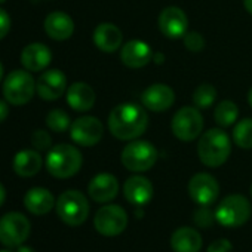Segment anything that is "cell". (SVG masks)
Returning a JSON list of instances; mask_svg holds the SVG:
<instances>
[{"label": "cell", "mask_w": 252, "mask_h": 252, "mask_svg": "<svg viewBox=\"0 0 252 252\" xmlns=\"http://www.w3.org/2000/svg\"><path fill=\"white\" fill-rule=\"evenodd\" d=\"M0 252H8V251H0Z\"/></svg>", "instance_id": "obj_44"}, {"label": "cell", "mask_w": 252, "mask_h": 252, "mask_svg": "<svg viewBox=\"0 0 252 252\" xmlns=\"http://www.w3.org/2000/svg\"><path fill=\"white\" fill-rule=\"evenodd\" d=\"M143 105L156 113H162L169 110L175 102V94L171 86L165 83H155L150 85L141 95Z\"/></svg>", "instance_id": "obj_15"}, {"label": "cell", "mask_w": 252, "mask_h": 252, "mask_svg": "<svg viewBox=\"0 0 252 252\" xmlns=\"http://www.w3.org/2000/svg\"><path fill=\"white\" fill-rule=\"evenodd\" d=\"M203 116L197 107H181L172 117L171 129L175 138L180 141L189 143L202 135L203 131Z\"/></svg>", "instance_id": "obj_7"}, {"label": "cell", "mask_w": 252, "mask_h": 252, "mask_svg": "<svg viewBox=\"0 0 252 252\" xmlns=\"http://www.w3.org/2000/svg\"><path fill=\"white\" fill-rule=\"evenodd\" d=\"M231 153V141L221 128H212L203 132L197 143L199 160L208 168L224 165Z\"/></svg>", "instance_id": "obj_2"}, {"label": "cell", "mask_w": 252, "mask_h": 252, "mask_svg": "<svg viewBox=\"0 0 252 252\" xmlns=\"http://www.w3.org/2000/svg\"><path fill=\"white\" fill-rule=\"evenodd\" d=\"M46 126L57 134H63L70 128V116L61 108H54L46 116Z\"/></svg>", "instance_id": "obj_29"}, {"label": "cell", "mask_w": 252, "mask_h": 252, "mask_svg": "<svg viewBox=\"0 0 252 252\" xmlns=\"http://www.w3.org/2000/svg\"><path fill=\"white\" fill-rule=\"evenodd\" d=\"M183 42L190 52H200L205 48V37L199 32H187L183 37Z\"/></svg>", "instance_id": "obj_30"}, {"label": "cell", "mask_w": 252, "mask_h": 252, "mask_svg": "<svg viewBox=\"0 0 252 252\" xmlns=\"http://www.w3.org/2000/svg\"><path fill=\"white\" fill-rule=\"evenodd\" d=\"M43 29L52 40L63 42V40H67L73 36L74 21L71 20V17L68 14L61 12V11H55V12H51L45 18Z\"/></svg>", "instance_id": "obj_20"}, {"label": "cell", "mask_w": 252, "mask_h": 252, "mask_svg": "<svg viewBox=\"0 0 252 252\" xmlns=\"http://www.w3.org/2000/svg\"><path fill=\"white\" fill-rule=\"evenodd\" d=\"M95 91L85 82H76L67 88V104L74 111H89L95 105Z\"/></svg>", "instance_id": "obj_22"}, {"label": "cell", "mask_w": 252, "mask_h": 252, "mask_svg": "<svg viewBox=\"0 0 252 252\" xmlns=\"http://www.w3.org/2000/svg\"><path fill=\"white\" fill-rule=\"evenodd\" d=\"M237 117H239V107L236 105V102L230 99H224L217 104L214 111V119L221 128H228V126L234 125Z\"/></svg>", "instance_id": "obj_26"}, {"label": "cell", "mask_w": 252, "mask_h": 252, "mask_svg": "<svg viewBox=\"0 0 252 252\" xmlns=\"http://www.w3.org/2000/svg\"><path fill=\"white\" fill-rule=\"evenodd\" d=\"M32 231L29 218L20 212H8L0 218V243L14 248L23 245Z\"/></svg>", "instance_id": "obj_9"}, {"label": "cell", "mask_w": 252, "mask_h": 252, "mask_svg": "<svg viewBox=\"0 0 252 252\" xmlns=\"http://www.w3.org/2000/svg\"><path fill=\"white\" fill-rule=\"evenodd\" d=\"M248 104H249L251 108H252V88H251L249 92H248Z\"/></svg>", "instance_id": "obj_40"}, {"label": "cell", "mask_w": 252, "mask_h": 252, "mask_svg": "<svg viewBox=\"0 0 252 252\" xmlns=\"http://www.w3.org/2000/svg\"><path fill=\"white\" fill-rule=\"evenodd\" d=\"M153 58H155V61L158 60V64H162V63H163V58H165V57H163V54L158 52L156 55H153Z\"/></svg>", "instance_id": "obj_39"}, {"label": "cell", "mask_w": 252, "mask_h": 252, "mask_svg": "<svg viewBox=\"0 0 252 252\" xmlns=\"http://www.w3.org/2000/svg\"><path fill=\"white\" fill-rule=\"evenodd\" d=\"M36 91L42 99L55 101L67 91V77L58 68L46 70L39 76L36 82Z\"/></svg>", "instance_id": "obj_14"}, {"label": "cell", "mask_w": 252, "mask_h": 252, "mask_svg": "<svg viewBox=\"0 0 252 252\" xmlns=\"http://www.w3.org/2000/svg\"><path fill=\"white\" fill-rule=\"evenodd\" d=\"M123 194L131 205L144 206L153 199L155 189L149 178L143 175H132L123 184Z\"/></svg>", "instance_id": "obj_16"}, {"label": "cell", "mask_w": 252, "mask_h": 252, "mask_svg": "<svg viewBox=\"0 0 252 252\" xmlns=\"http://www.w3.org/2000/svg\"><path fill=\"white\" fill-rule=\"evenodd\" d=\"M36 92V82L29 70H14L3 82V96L12 105L27 104Z\"/></svg>", "instance_id": "obj_8"}, {"label": "cell", "mask_w": 252, "mask_h": 252, "mask_svg": "<svg viewBox=\"0 0 252 252\" xmlns=\"http://www.w3.org/2000/svg\"><path fill=\"white\" fill-rule=\"evenodd\" d=\"M5 199H6V190H5L3 184L0 183V206L5 203Z\"/></svg>", "instance_id": "obj_36"}, {"label": "cell", "mask_w": 252, "mask_h": 252, "mask_svg": "<svg viewBox=\"0 0 252 252\" xmlns=\"http://www.w3.org/2000/svg\"><path fill=\"white\" fill-rule=\"evenodd\" d=\"M2 76H3V65L0 63V79H2Z\"/></svg>", "instance_id": "obj_41"}, {"label": "cell", "mask_w": 252, "mask_h": 252, "mask_svg": "<svg viewBox=\"0 0 252 252\" xmlns=\"http://www.w3.org/2000/svg\"><path fill=\"white\" fill-rule=\"evenodd\" d=\"M24 206L27 208L29 212H32L34 215H46L54 209L55 197L48 189L34 187L26 193Z\"/></svg>", "instance_id": "obj_23"}, {"label": "cell", "mask_w": 252, "mask_h": 252, "mask_svg": "<svg viewBox=\"0 0 252 252\" xmlns=\"http://www.w3.org/2000/svg\"><path fill=\"white\" fill-rule=\"evenodd\" d=\"M220 194V184L211 174L197 172L189 181V196L199 206L212 205Z\"/></svg>", "instance_id": "obj_12"}, {"label": "cell", "mask_w": 252, "mask_h": 252, "mask_svg": "<svg viewBox=\"0 0 252 252\" xmlns=\"http://www.w3.org/2000/svg\"><path fill=\"white\" fill-rule=\"evenodd\" d=\"M83 163V156L74 146L58 144L52 147L46 156V169L48 172L60 180L70 178L76 175Z\"/></svg>", "instance_id": "obj_3"}, {"label": "cell", "mask_w": 252, "mask_h": 252, "mask_svg": "<svg viewBox=\"0 0 252 252\" xmlns=\"http://www.w3.org/2000/svg\"><path fill=\"white\" fill-rule=\"evenodd\" d=\"M55 208L61 221L71 227L82 225L89 215V202L79 190L64 191L58 197Z\"/></svg>", "instance_id": "obj_6"}, {"label": "cell", "mask_w": 252, "mask_h": 252, "mask_svg": "<svg viewBox=\"0 0 252 252\" xmlns=\"http://www.w3.org/2000/svg\"><path fill=\"white\" fill-rule=\"evenodd\" d=\"M193 218L199 227H211L215 221V212H212L209 206H200L196 209Z\"/></svg>", "instance_id": "obj_32"}, {"label": "cell", "mask_w": 252, "mask_h": 252, "mask_svg": "<svg viewBox=\"0 0 252 252\" xmlns=\"http://www.w3.org/2000/svg\"><path fill=\"white\" fill-rule=\"evenodd\" d=\"M51 61L52 52L43 43H30L21 52V64L29 71H43Z\"/></svg>", "instance_id": "obj_21"}, {"label": "cell", "mask_w": 252, "mask_h": 252, "mask_svg": "<svg viewBox=\"0 0 252 252\" xmlns=\"http://www.w3.org/2000/svg\"><path fill=\"white\" fill-rule=\"evenodd\" d=\"M203 239L200 233L191 227H180L171 236V246L174 252H199Z\"/></svg>", "instance_id": "obj_24"}, {"label": "cell", "mask_w": 252, "mask_h": 252, "mask_svg": "<svg viewBox=\"0 0 252 252\" xmlns=\"http://www.w3.org/2000/svg\"><path fill=\"white\" fill-rule=\"evenodd\" d=\"M94 225L102 236H119L128 225V214L119 205H105L96 211L94 217Z\"/></svg>", "instance_id": "obj_10"}, {"label": "cell", "mask_w": 252, "mask_h": 252, "mask_svg": "<svg viewBox=\"0 0 252 252\" xmlns=\"http://www.w3.org/2000/svg\"><path fill=\"white\" fill-rule=\"evenodd\" d=\"M104 135V126L95 116H83L76 119L70 126L71 140L82 147L96 146Z\"/></svg>", "instance_id": "obj_11"}, {"label": "cell", "mask_w": 252, "mask_h": 252, "mask_svg": "<svg viewBox=\"0 0 252 252\" xmlns=\"http://www.w3.org/2000/svg\"><path fill=\"white\" fill-rule=\"evenodd\" d=\"M9 114V108H8V104L3 101V99H0V123L5 122L6 117Z\"/></svg>", "instance_id": "obj_35"}, {"label": "cell", "mask_w": 252, "mask_h": 252, "mask_svg": "<svg viewBox=\"0 0 252 252\" xmlns=\"http://www.w3.org/2000/svg\"><path fill=\"white\" fill-rule=\"evenodd\" d=\"M252 214V206L243 194L225 196L215 208V220L224 227H240Z\"/></svg>", "instance_id": "obj_5"}, {"label": "cell", "mask_w": 252, "mask_h": 252, "mask_svg": "<svg viewBox=\"0 0 252 252\" xmlns=\"http://www.w3.org/2000/svg\"><path fill=\"white\" fill-rule=\"evenodd\" d=\"M92 39H94V45L101 52L113 54L117 49H120L123 42V33L113 23H101L95 27Z\"/></svg>", "instance_id": "obj_19"}, {"label": "cell", "mask_w": 252, "mask_h": 252, "mask_svg": "<svg viewBox=\"0 0 252 252\" xmlns=\"http://www.w3.org/2000/svg\"><path fill=\"white\" fill-rule=\"evenodd\" d=\"M107 123L114 138L132 141L146 132L149 116L147 111L135 102H122L110 111Z\"/></svg>", "instance_id": "obj_1"}, {"label": "cell", "mask_w": 252, "mask_h": 252, "mask_svg": "<svg viewBox=\"0 0 252 252\" xmlns=\"http://www.w3.org/2000/svg\"><path fill=\"white\" fill-rule=\"evenodd\" d=\"M9 30H11V17L5 9L0 8V40L6 37Z\"/></svg>", "instance_id": "obj_34"}, {"label": "cell", "mask_w": 252, "mask_h": 252, "mask_svg": "<svg viewBox=\"0 0 252 252\" xmlns=\"http://www.w3.org/2000/svg\"><path fill=\"white\" fill-rule=\"evenodd\" d=\"M243 6H245L246 12L252 15V0H243Z\"/></svg>", "instance_id": "obj_37"}, {"label": "cell", "mask_w": 252, "mask_h": 252, "mask_svg": "<svg viewBox=\"0 0 252 252\" xmlns=\"http://www.w3.org/2000/svg\"><path fill=\"white\" fill-rule=\"evenodd\" d=\"M32 144L36 150L39 152H45V150H49L51 146H52V138L51 135L43 131V129H37L33 132L32 135Z\"/></svg>", "instance_id": "obj_31"}, {"label": "cell", "mask_w": 252, "mask_h": 252, "mask_svg": "<svg viewBox=\"0 0 252 252\" xmlns=\"http://www.w3.org/2000/svg\"><path fill=\"white\" fill-rule=\"evenodd\" d=\"M231 251H233V246H231L230 240H227V239H217V240H214L208 246L206 252H231Z\"/></svg>", "instance_id": "obj_33"}, {"label": "cell", "mask_w": 252, "mask_h": 252, "mask_svg": "<svg viewBox=\"0 0 252 252\" xmlns=\"http://www.w3.org/2000/svg\"><path fill=\"white\" fill-rule=\"evenodd\" d=\"M249 191H251V196H252V184H251V189H249Z\"/></svg>", "instance_id": "obj_43"}, {"label": "cell", "mask_w": 252, "mask_h": 252, "mask_svg": "<svg viewBox=\"0 0 252 252\" xmlns=\"http://www.w3.org/2000/svg\"><path fill=\"white\" fill-rule=\"evenodd\" d=\"M217 99V89L211 83H200L193 92V104L199 110H206L212 107Z\"/></svg>", "instance_id": "obj_28"}, {"label": "cell", "mask_w": 252, "mask_h": 252, "mask_svg": "<svg viewBox=\"0 0 252 252\" xmlns=\"http://www.w3.org/2000/svg\"><path fill=\"white\" fill-rule=\"evenodd\" d=\"M233 141L243 150L252 149V119H243L234 125Z\"/></svg>", "instance_id": "obj_27"}, {"label": "cell", "mask_w": 252, "mask_h": 252, "mask_svg": "<svg viewBox=\"0 0 252 252\" xmlns=\"http://www.w3.org/2000/svg\"><path fill=\"white\" fill-rule=\"evenodd\" d=\"M6 2V0H0V5H2V3H5Z\"/></svg>", "instance_id": "obj_42"}, {"label": "cell", "mask_w": 252, "mask_h": 252, "mask_svg": "<svg viewBox=\"0 0 252 252\" xmlns=\"http://www.w3.org/2000/svg\"><path fill=\"white\" fill-rule=\"evenodd\" d=\"M152 58L153 52L149 43L138 39L126 42L120 49V61L129 68H143L152 61Z\"/></svg>", "instance_id": "obj_17"}, {"label": "cell", "mask_w": 252, "mask_h": 252, "mask_svg": "<svg viewBox=\"0 0 252 252\" xmlns=\"http://www.w3.org/2000/svg\"><path fill=\"white\" fill-rule=\"evenodd\" d=\"M17 252H36V251L30 246H20Z\"/></svg>", "instance_id": "obj_38"}, {"label": "cell", "mask_w": 252, "mask_h": 252, "mask_svg": "<svg viewBox=\"0 0 252 252\" xmlns=\"http://www.w3.org/2000/svg\"><path fill=\"white\" fill-rule=\"evenodd\" d=\"M158 26L165 37L177 40L184 37V34L189 32V18L181 8L168 6L159 14Z\"/></svg>", "instance_id": "obj_13"}, {"label": "cell", "mask_w": 252, "mask_h": 252, "mask_svg": "<svg viewBox=\"0 0 252 252\" xmlns=\"http://www.w3.org/2000/svg\"><path fill=\"white\" fill-rule=\"evenodd\" d=\"M88 193L91 199L96 203L111 202L119 194V181L113 174L101 172L91 180L88 186Z\"/></svg>", "instance_id": "obj_18"}, {"label": "cell", "mask_w": 252, "mask_h": 252, "mask_svg": "<svg viewBox=\"0 0 252 252\" xmlns=\"http://www.w3.org/2000/svg\"><path fill=\"white\" fill-rule=\"evenodd\" d=\"M120 160L131 172H146L158 162V150L150 141L132 140L122 150Z\"/></svg>", "instance_id": "obj_4"}, {"label": "cell", "mask_w": 252, "mask_h": 252, "mask_svg": "<svg viewBox=\"0 0 252 252\" xmlns=\"http://www.w3.org/2000/svg\"><path fill=\"white\" fill-rule=\"evenodd\" d=\"M43 165V159L37 150H21L15 155L14 171L17 175L30 178L34 177Z\"/></svg>", "instance_id": "obj_25"}]
</instances>
